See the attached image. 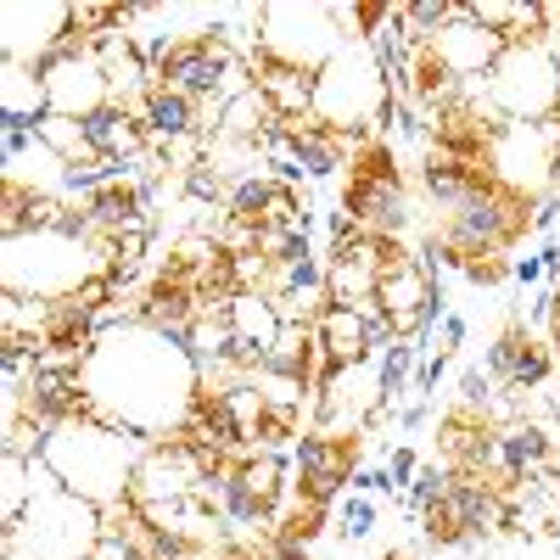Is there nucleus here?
Wrapping results in <instances>:
<instances>
[{"instance_id":"1","label":"nucleus","mask_w":560,"mask_h":560,"mask_svg":"<svg viewBox=\"0 0 560 560\" xmlns=\"http://www.w3.org/2000/svg\"><path fill=\"white\" fill-rule=\"evenodd\" d=\"M79 382H84L90 415L140 443L179 438L185 420L202 404V370L191 348H185V337H168L147 319L102 325Z\"/></svg>"},{"instance_id":"2","label":"nucleus","mask_w":560,"mask_h":560,"mask_svg":"<svg viewBox=\"0 0 560 560\" xmlns=\"http://www.w3.org/2000/svg\"><path fill=\"white\" fill-rule=\"evenodd\" d=\"M152 443H140L118 427H107V420L96 415H73V420H57L51 438H45V465H51V477L90 499L96 510H118L129 504V488H135V465L140 454H147Z\"/></svg>"},{"instance_id":"3","label":"nucleus","mask_w":560,"mask_h":560,"mask_svg":"<svg viewBox=\"0 0 560 560\" xmlns=\"http://www.w3.org/2000/svg\"><path fill=\"white\" fill-rule=\"evenodd\" d=\"M107 533V510L68 493L51 465L34 459V499L18 522H7V560H90Z\"/></svg>"},{"instance_id":"4","label":"nucleus","mask_w":560,"mask_h":560,"mask_svg":"<svg viewBox=\"0 0 560 560\" xmlns=\"http://www.w3.org/2000/svg\"><path fill=\"white\" fill-rule=\"evenodd\" d=\"M477 90L499 124L560 118V34H533V39L504 45V57Z\"/></svg>"},{"instance_id":"5","label":"nucleus","mask_w":560,"mask_h":560,"mask_svg":"<svg viewBox=\"0 0 560 560\" xmlns=\"http://www.w3.org/2000/svg\"><path fill=\"white\" fill-rule=\"evenodd\" d=\"M7 292L12 298H34V303H62L73 298L84 280H96V247L73 230H23V236H7Z\"/></svg>"},{"instance_id":"6","label":"nucleus","mask_w":560,"mask_h":560,"mask_svg":"<svg viewBox=\"0 0 560 560\" xmlns=\"http://www.w3.org/2000/svg\"><path fill=\"white\" fill-rule=\"evenodd\" d=\"M387 107H393V79L382 57L370 51V39H348L337 62L314 79V118L331 135L359 140L364 129H382Z\"/></svg>"},{"instance_id":"7","label":"nucleus","mask_w":560,"mask_h":560,"mask_svg":"<svg viewBox=\"0 0 560 560\" xmlns=\"http://www.w3.org/2000/svg\"><path fill=\"white\" fill-rule=\"evenodd\" d=\"M348 45L342 23H337V7H264V23H258V57L269 62H287V68H303V73H325L337 62V51Z\"/></svg>"},{"instance_id":"8","label":"nucleus","mask_w":560,"mask_h":560,"mask_svg":"<svg viewBox=\"0 0 560 560\" xmlns=\"http://www.w3.org/2000/svg\"><path fill=\"white\" fill-rule=\"evenodd\" d=\"M387 409V393H382V364L364 359V364H342L319 382L314 393V427L308 432H325V438H364L370 420Z\"/></svg>"},{"instance_id":"9","label":"nucleus","mask_w":560,"mask_h":560,"mask_svg":"<svg viewBox=\"0 0 560 560\" xmlns=\"http://www.w3.org/2000/svg\"><path fill=\"white\" fill-rule=\"evenodd\" d=\"M73 45V7H23L7 0L0 7V62H23V68H45L57 51Z\"/></svg>"},{"instance_id":"10","label":"nucleus","mask_w":560,"mask_h":560,"mask_svg":"<svg viewBox=\"0 0 560 560\" xmlns=\"http://www.w3.org/2000/svg\"><path fill=\"white\" fill-rule=\"evenodd\" d=\"M39 79H45V96H51V113L57 118L90 124L96 113L113 107V90H107L96 45H68V51H57L51 62L39 68Z\"/></svg>"},{"instance_id":"11","label":"nucleus","mask_w":560,"mask_h":560,"mask_svg":"<svg viewBox=\"0 0 560 560\" xmlns=\"http://www.w3.org/2000/svg\"><path fill=\"white\" fill-rule=\"evenodd\" d=\"M359 438H325V432H303L298 438V493H308L314 504H331L337 493H348L353 471H359Z\"/></svg>"},{"instance_id":"12","label":"nucleus","mask_w":560,"mask_h":560,"mask_svg":"<svg viewBox=\"0 0 560 560\" xmlns=\"http://www.w3.org/2000/svg\"><path fill=\"white\" fill-rule=\"evenodd\" d=\"M427 51L443 62L448 79H459V84H482V79L493 73V62L504 57V39L488 34L482 23H471V18H465V7H459V12L427 39Z\"/></svg>"},{"instance_id":"13","label":"nucleus","mask_w":560,"mask_h":560,"mask_svg":"<svg viewBox=\"0 0 560 560\" xmlns=\"http://www.w3.org/2000/svg\"><path fill=\"white\" fill-rule=\"evenodd\" d=\"M549 348L555 342H544L527 319H510L504 331L493 337V348H488V382L499 393H510V398L538 387L549 376Z\"/></svg>"},{"instance_id":"14","label":"nucleus","mask_w":560,"mask_h":560,"mask_svg":"<svg viewBox=\"0 0 560 560\" xmlns=\"http://www.w3.org/2000/svg\"><path fill=\"white\" fill-rule=\"evenodd\" d=\"M314 342H319V359L331 364V370H342V364H364V359H376L382 353V342H376V331L353 314V308H325L319 319H314Z\"/></svg>"},{"instance_id":"15","label":"nucleus","mask_w":560,"mask_h":560,"mask_svg":"<svg viewBox=\"0 0 560 560\" xmlns=\"http://www.w3.org/2000/svg\"><path fill=\"white\" fill-rule=\"evenodd\" d=\"M253 84H258V96L275 107V118H314V73L269 62V57H253Z\"/></svg>"},{"instance_id":"16","label":"nucleus","mask_w":560,"mask_h":560,"mask_svg":"<svg viewBox=\"0 0 560 560\" xmlns=\"http://www.w3.org/2000/svg\"><path fill=\"white\" fill-rule=\"evenodd\" d=\"M45 118H51V96H45L39 68L0 62V124H28V129H39Z\"/></svg>"},{"instance_id":"17","label":"nucleus","mask_w":560,"mask_h":560,"mask_svg":"<svg viewBox=\"0 0 560 560\" xmlns=\"http://www.w3.org/2000/svg\"><path fill=\"white\" fill-rule=\"evenodd\" d=\"M224 319H230V337L258 348L264 359H269L275 337L287 331V319H280L275 298H264V292H236V298H230V308H224Z\"/></svg>"},{"instance_id":"18","label":"nucleus","mask_w":560,"mask_h":560,"mask_svg":"<svg viewBox=\"0 0 560 560\" xmlns=\"http://www.w3.org/2000/svg\"><path fill=\"white\" fill-rule=\"evenodd\" d=\"M140 124H147V135L152 140H202V118H197V102H185V96H174V90H163V84H152V96L140 102Z\"/></svg>"},{"instance_id":"19","label":"nucleus","mask_w":560,"mask_h":560,"mask_svg":"<svg viewBox=\"0 0 560 560\" xmlns=\"http://www.w3.org/2000/svg\"><path fill=\"white\" fill-rule=\"evenodd\" d=\"M376 522H382V504L370 493H337L331 510H325V533H331L337 544H370L376 538Z\"/></svg>"},{"instance_id":"20","label":"nucleus","mask_w":560,"mask_h":560,"mask_svg":"<svg viewBox=\"0 0 560 560\" xmlns=\"http://www.w3.org/2000/svg\"><path fill=\"white\" fill-rule=\"evenodd\" d=\"M376 364H382V393H387V404H398V398L415 387L420 348H415V342H387V348L376 353Z\"/></svg>"},{"instance_id":"21","label":"nucleus","mask_w":560,"mask_h":560,"mask_svg":"<svg viewBox=\"0 0 560 560\" xmlns=\"http://www.w3.org/2000/svg\"><path fill=\"white\" fill-rule=\"evenodd\" d=\"M7 488H0V516L7 522H18L23 510H28V499H34V459H18V454H7Z\"/></svg>"},{"instance_id":"22","label":"nucleus","mask_w":560,"mask_h":560,"mask_svg":"<svg viewBox=\"0 0 560 560\" xmlns=\"http://www.w3.org/2000/svg\"><path fill=\"white\" fill-rule=\"evenodd\" d=\"M269 191H275V179H269V174L236 179V185H230V197H224V213H230V219H242V224H258V213H264Z\"/></svg>"},{"instance_id":"23","label":"nucleus","mask_w":560,"mask_h":560,"mask_svg":"<svg viewBox=\"0 0 560 560\" xmlns=\"http://www.w3.org/2000/svg\"><path fill=\"white\" fill-rule=\"evenodd\" d=\"M427 337H432V353H438V359H454V353L465 348V337H471V325H465V314H454V308H448Z\"/></svg>"},{"instance_id":"24","label":"nucleus","mask_w":560,"mask_h":560,"mask_svg":"<svg viewBox=\"0 0 560 560\" xmlns=\"http://www.w3.org/2000/svg\"><path fill=\"white\" fill-rule=\"evenodd\" d=\"M510 264L516 258H504V253H477V258H465V280H477V287H499V280L510 275Z\"/></svg>"},{"instance_id":"25","label":"nucleus","mask_w":560,"mask_h":560,"mask_svg":"<svg viewBox=\"0 0 560 560\" xmlns=\"http://www.w3.org/2000/svg\"><path fill=\"white\" fill-rule=\"evenodd\" d=\"M387 477H393V493L415 488V477H420V459H415V448H393V454H387Z\"/></svg>"},{"instance_id":"26","label":"nucleus","mask_w":560,"mask_h":560,"mask_svg":"<svg viewBox=\"0 0 560 560\" xmlns=\"http://www.w3.org/2000/svg\"><path fill=\"white\" fill-rule=\"evenodd\" d=\"M510 275H516V287H538V280H544V253L516 258V264H510Z\"/></svg>"},{"instance_id":"27","label":"nucleus","mask_w":560,"mask_h":560,"mask_svg":"<svg viewBox=\"0 0 560 560\" xmlns=\"http://www.w3.org/2000/svg\"><path fill=\"white\" fill-rule=\"evenodd\" d=\"M269 560H292V555H269Z\"/></svg>"}]
</instances>
